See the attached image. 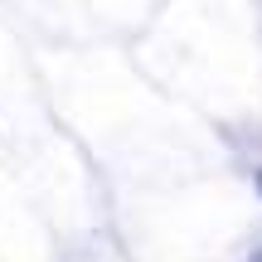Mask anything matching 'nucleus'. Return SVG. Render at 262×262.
I'll return each mask as SVG.
<instances>
[{
	"label": "nucleus",
	"mask_w": 262,
	"mask_h": 262,
	"mask_svg": "<svg viewBox=\"0 0 262 262\" xmlns=\"http://www.w3.org/2000/svg\"><path fill=\"white\" fill-rule=\"evenodd\" d=\"M257 185H262V175H257Z\"/></svg>",
	"instance_id": "nucleus-1"
}]
</instances>
